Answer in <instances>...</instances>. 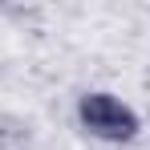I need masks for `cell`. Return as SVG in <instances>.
Segmentation results:
<instances>
[{"instance_id": "obj_1", "label": "cell", "mask_w": 150, "mask_h": 150, "mask_svg": "<svg viewBox=\"0 0 150 150\" xmlns=\"http://www.w3.org/2000/svg\"><path fill=\"white\" fill-rule=\"evenodd\" d=\"M77 114H81V126L105 142H126L138 134V114L126 101H118L114 93H85Z\"/></svg>"}]
</instances>
